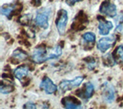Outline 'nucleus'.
<instances>
[{"label": "nucleus", "mask_w": 123, "mask_h": 109, "mask_svg": "<svg viewBox=\"0 0 123 109\" xmlns=\"http://www.w3.org/2000/svg\"><path fill=\"white\" fill-rule=\"evenodd\" d=\"M68 21V15L66 10L60 9L57 12V16L55 19V25L58 32L61 36H64L66 29L67 23Z\"/></svg>", "instance_id": "obj_1"}, {"label": "nucleus", "mask_w": 123, "mask_h": 109, "mask_svg": "<svg viewBox=\"0 0 123 109\" xmlns=\"http://www.w3.org/2000/svg\"><path fill=\"white\" fill-rule=\"evenodd\" d=\"M51 13V9L49 8H42L37 12L36 16V23L38 26L43 29L49 28V19Z\"/></svg>", "instance_id": "obj_2"}, {"label": "nucleus", "mask_w": 123, "mask_h": 109, "mask_svg": "<svg viewBox=\"0 0 123 109\" xmlns=\"http://www.w3.org/2000/svg\"><path fill=\"white\" fill-rule=\"evenodd\" d=\"M102 96L104 100L108 104L112 103L115 98V91L114 87L109 82L105 81L102 86Z\"/></svg>", "instance_id": "obj_3"}, {"label": "nucleus", "mask_w": 123, "mask_h": 109, "mask_svg": "<svg viewBox=\"0 0 123 109\" xmlns=\"http://www.w3.org/2000/svg\"><path fill=\"white\" fill-rule=\"evenodd\" d=\"M116 42V38L114 35L109 36H105L100 38L97 42V48L102 53H105L109 48H112Z\"/></svg>", "instance_id": "obj_4"}, {"label": "nucleus", "mask_w": 123, "mask_h": 109, "mask_svg": "<svg viewBox=\"0 0 123 109\" xmlns=\"http://www.w3.org/2000/svg\"><path fill=\"white\" fill-rule=\"evenodd\" d=\"M84 80L83 76H78L72 80H64L61 81L59 87L62 92H65L67 91L72 90L74 88L79 87Z\"/></svg>", "instance_id": "obj_5"}, {"label": "nucleus", "mask_w": 123, "mask_h": 109, "mask_svg": "<svg viewBox=\"0 0 123 109\" xmlns=\"http://www.w3.org/2000/svg\"><path fill=\"white\" fill-rule=\"evenodd\" d=\"M32 58L34 62L38 64H42L46 61L49 60V54L44 46H38L34 49Z\"/></svg>", "instance_id": "obj_6"}, {"label": "nucleus", "mask_w": 123, "mask_h": 109, "mask_svg": "<svg viewBox=\"0 0 123 109\" xmlns=\"http://www.w3.org/2000/svg\"><path fill=\"white\" fill-rule=\"evenodd\" d=\"M99 12L106 15L108 17L114 18L117 15L116 6L111 2L110 0H105L100 6Z\"/></svg>", "instance_id": "obj_7"}, {"label": "nucleus", "mask_w": 123, "mask_h": 109, "mask_svg": "<svg viewBox=\"0 0 123 109\" xmlns=\"http://www.w3.org/2000/svg\"><path fill=\"white\" fill-rule=\"evenodd\" d=\"M94 93V85L90 81H88L84 85V88L76 91V95L84 100L91 98Z\"/></svg>", "instance_id": "obj_8"}, {"label": "nucleus", "mask_w": 123, "mask_h": 109, "mask_svg": "<svg viewBox=\"0 0 123 109\" xmlns=\"http://www.w3.org/2000/svg\"><path fill=\"white\" fill-rule=\"evenodd\" d=\"M40 88L42 89L47 95H52L57 91V86L53 83L51 79L45 76L42 79L40 83Z\"/></svg>", "instance_id": "obj_9"}, {"label": "nucleus", "mask_w": 123, "mask_h": 109, "mask_svg": "<svg viewBox=\"0 0 123 109\" xmlns=\"http://www.w3.org/2000/svg\"><path fill=\"white\" fill-rule=\"evenodd\" d=\"M62 104L64 106L65 108L68 109H77L82 108V104L80 101H79L77 98H74L73 96H67L65 97L62 100Z\"/></svg>", "instance_id": "obj_10"}, {"label": "nucleus", "mask_w": 123, "mask_h": 109, "mask_svg": "<svg viewBox=\"0 0 123 109\" xmlns=\"http://www.w3.org/2000/svg\"><path fill=\"white\" fill-rule=\"evenodd\" d=\"M98 29L99 31V34L102 36H107L109 34V32L113 29V24L111 21H107L102 18H98Z\"/></svg>", "instance_id": "obj_11"}, {"label": "nucleus", "mask_w": 123, "mask_h": 109, "mask_svg": "<svg viewBox=\"0 0 123 109\" xmlns=\"http://www.w3.org/2000/svg\"><path fill=\"white\" fill-rule=\"evenodd\" d=\"M29 67L26 65H20L14 70V76L15 79L19 81H22L23 78H25L29 73Z\"/></svg>", "instance_id": "obj_12"}, {"label": "nucleus", "mask_w": 123, "mask_h": 109, "mask_svg": "<svg viewBox=\"0 0 123 109\" xmlns=\"http://www.w3.org/2000/svg\"><path fill=\"white\" fill-rule=\"evenodd\" d=\"M16 6L15 4H5L1 7V13L2 15H5L7 18H10V15L12 13V12L15 9Z\"/></svg>", "instance_id": "obj_13"}, {"label": "nucleus", "mask_w": 123, "mask_h": 109, "mask_svg": "<svg viewBox=\"0 0 123 109\" xmlns=\"http://www.w3.org/2000/svg\"><path fill=\"white\" fill-rule=\"evenodd\" d=\"M14 90V86L10 81H5L4 80L1 82V87H0V91L2 94H9Z\"/></svg>", "instance_id": "obj_14"}, {"label": "nucleus", "mask_w": 123, "mask_h": 109, "mask_svg": "<svg viewBox=\"0 0 123 109\" xmlns=\"http://www.w3.org/2000/svg\"><path fill=\"white\" fill-rule=\"evenodd\" d=\"M112 55L115 58L116 63H121L123 62V45H118L115 48L114 52L112 53Z\"/></svg>", "instance_id": "obj_15"}, {"label": "nucleus", "mask_w": 123, "mask_h": 109, "mask_svg": "<svg viewBox=\"0 0 123 109\" xmlns=\"http://www.w3.org/2000/svg\"><path fill=\"white\" fill-rule=\"evenodd\" d=\"M12 56L16 58L18 61H24L26 60L28 58V54H27L25 52H23L22 49H15L12 53Z\"/></svg>", "instance_id": "obj_16"}, {"label": "nucleus", "mask_w": 123, "mask_h": 109, "mask_svg": "<svg viewBox=\"0 0 123 109\" xmlns=\"http://www.w3.org/2000/svg\"><path fill=\"white\" fill-rule=\"evenodd\" d=\"M103 62H104V65L106 66H109V67L114 66L115 64H116V61H115L112 54H110V53L106 54L105 55H104Z\"/></svg>", "instance_id": "obj_17"}, {"label": "nucleus", "mask_w": 123, "mask_h": 109, "mask_svg": "<svg viewBox=\"0 0 123 109\" xmlns=\"http://www.w3.org/2000/svg\"><path fill=\"white\" fill-rule=\"evenodd\" d=\"M82 38L84 39V41L86 42H88V43H91L93 45L95 42V35L92 32H86L82 35Z\"/></svg>", "instance_id": "obj_18"}, {"label": "nucleus", "mask_w": 123, "mask_h": 109, "mask_svg": "<svg viewBox=\"0 0 123 109\" xmlns=\"http://www.w3.org/2000/svg\"><path fill=\"white\" fill-rule=\"evenodd\" d=\"M32 21V15L29 14H26L22 15V16L19 18V23H21L23 25H28Z\"/></svg>", "instance_id": "obj_19"}, {"label": "nucleus", "mask_w": 123, "mask_h": 109, "mask_svg": "<svg viewBox=\"0 0 123 109\" xmlns=\"http://www.w3.org/2000/svg\"><path fill=\"white\" fill-rule=\"evenodd\" d=\"M23 108H28V109H35V108H36V104H35L33 102H27V103H25L24 104Z\"/></svg>", "instance_id": "obj_20"}, {"label": "nucleus", "mask_w": 123, "mask_h": 109, "mask_svg": "<svg viewBox=\"0 0 123 109\" xmlns=\"http://www.w3.org/2000/svg\"><path fill=\"white\" fill-rule=\"evenodd\" d=\"M79 1H80V0H66V3L68 4V6H74L76 2H78Z\"/></svg>", "instance_id": "obj_21"}, {"label": "nucleus", "mask_w": 123, "mask_h": 109, "mask_svg": "<svg viewBox=\"0 0 123 109\" xmlns=\"http://www.w3.org/2000/svg\"><path fill=\"white\" fill-rule=\"evenodd\" d=\"M32 3L35 6H40V4H41V0H32Z\"/></svg>", "instance_id": "obj_22"}]
</instances>
